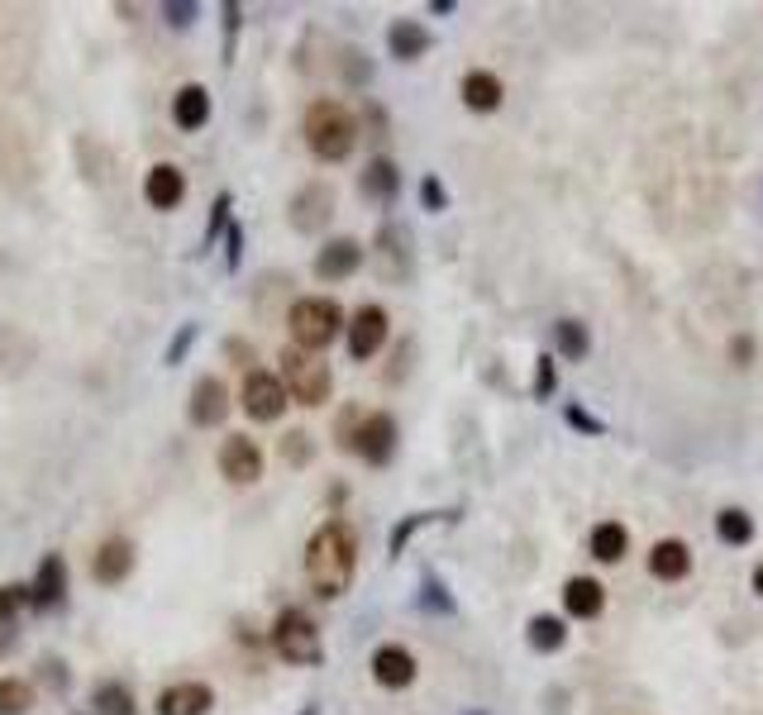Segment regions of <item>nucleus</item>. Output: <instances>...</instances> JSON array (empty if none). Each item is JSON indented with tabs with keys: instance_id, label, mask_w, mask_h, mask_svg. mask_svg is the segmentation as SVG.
Here are the masks:
<instances>
[{
	"instance_id": "obj_1",
	"label": "nucleus",
	"mask_w": 763,
	"mask_h": 715,
	"mask_svg": "<svg viewBox=\"0 0 763 715\" xmlns=\"http://www.w3.org/2000/svg\"><path fill=\"white\" fill-rule=\"evenodd\" d=\"M354 572H358L354 530H348V520H325L306 544V578L315 586V596H325V601L344 596L348 582H354Z\"/></svg>"
},
{
	"instance_id": "obj_2",
	"label": "nucleus",
	"mask_w": 763,
	"mask_h": 715,
	"mask_svg": "<svg viewBox=\"0 0 763 715\" xmlns=\"http://www.w3.org/2000/svg\"><path fill=\"white\" fill-rule=\"evenodd\" d=\"M358 143V120L339 101H315L306 110V149L321 163H344Z\"/></svg>"
},
{
	"instance_id": "obj_3",
	"label": "nucleus",
	"mask_w": 763,
	"mask_h": 715,
	"mask_svg": "<svg viewBox=\"0 0 763 715\" xmlns=\"http://www.w3.org/2000/svg\"><path fill=\"white\" fill-rule=\"evenodd\" d=\"M282 368V387L296 406H325L329 391H334V377H329V362H321V354H306V348H282L277 358Z\"/></svg>"
},
{
	"instance_id": "obj_4",
	"label": "nucleus",
	"mask_w": 763,
	"mask_h": 715,
	"mask_svg": "<svg viewBox=\"0 0 763 715\" xmlns=\"http://www.w3.org/2000/svg\"><path fill=\"white\" fill-rule=\"evenodd\" d=\"M286 325H292L296 348L321 354V348H329L334 339H339L344 310H339V300H329V296H301L292 306V315H286Z\"/></svg>"
},
{
	"instance_id": "obj_5",
	"label": "nucleus",
	"mask_w": 763,
	"mask_h": 715,
	"mask_svg": "<svg viewBox=\"0 0 763 715\" xmlns=\"http://www.w3.org/2000/svg\"><path fill=\"white\" fill-rule=\"evenodd\" d=\"M273 648H277V658L292 663V667H315V663L325 658L321 625H315L306 611H296V606H286L273 620Z\"/></svg>"
},
{
	"instance_id": "obj_6",
	"label": "nucleus",
	"mask_w": 763,
	"mask_h": 715,
	"mask_svg": "<svg viewBox=\"0 0 763 715\" xmlns=\"http://www.w3.org/2000/svg\"><path fill=\"white\" fill-rule=\"evenodd\" d=\"M348 449H354L368 468H387V463H391V453H396V420L387 416V410L358 416L354 439H348Z\"/></svg>"
},
{
	"instance_id": "obj_7",
	"label": "nucleus",
	"mask_w": 763,
	"mask_h": 715,
	"mask_svg": "<svg viewBox=\"0 0 763 715\" xmlns=\"http://www.w3.org/2000/svg\"><path fill=\"white\" fill-rule=\"evenodd\" d=\"M238 401H244V416L253 425H277L286 416V406H292V396H286L277 372H248L244 396H238Z\"/></svg>"
},
{
	"instance_id": "obj_8",
	"label": "nucleus",
	"mask_w": 763,
	"mask_h": 715,
	"mask_svg": "<svg viewBox=\"0 0 763 715\" xmlns=\"http://www.w3.org/2000/svg\"><path fill=\"white\" fill-rule=\"evenodd\" d=\"M215 463H220V477L234 487H253L263 477V449L253 443L248 435H230L225 443H220V453H215Z\"/></svg>"
},
{
	"instance_id": "obj_9",
	"label": "nucleus",
	"mask_w": 763,
	"mask_h": 715,
	"mask_svg": "<svg viewBox=\"0 0 763 715\" xmlns=\"http://www.w3.org/2000/svg\"><path fill=\"white\" fill-rule=\"evenodd\" d=\"M387 334H391L387 310H382V306H358L354 320H348V358H354V362L377 358V348L387 344Z\"/></svg>"
},
{
	"instance_id": "obj_10",
	"label": "nucleus",
	"mask_w": 763,
	"mask_h": 715,
	"mask_svg": "<svg viewBox=\"0 0 763 715\" xmlns=\"http://www.w3.org/2000/svg\"><path fill=\"white\" fill-rule=\"evenodd\" d=\"M329 215H334V191H329V182H306L292 196V229L315 234V229L329 225Z\"/></svg>"
},
{
	"instance_id": "obj_11",
	"label": "nucleus",
	"mask_w": 763,
	"mask_h": 715,
	"mask_svg": "<svg viewBox=\"0 0 763 715\" xmlns=\"http://www.w3.org/2000/svg\"><path fill=\"white\" fill-rule=\"evenodd\" d=\"M225 420H230V387L220 377H201L196 387H191V425L215 429Z\"/></svg>"
},
{
	"instance_id": "obj_12",
	"label": "nucleus",
	"mask_w": 763,
	"mask_h": 715,
	"mask_svg": "<svg viewBox=\"0 0 763 715\" xmlns=\"http://www.w3.org/2000/svg\"><path fill=\"white\" fill-rule=\"evenodd\" d=\"M373 682L387 692H406L416 682V654L401 644H382L373 654Z\"/></svg>"
},
{
	"instance_id": "obj_13",
	"label": "nucleus",
	"mask_w": 763,
	"mask_h": 715,
	"mask_svg": "<svg viewBox=\"0 0 763 715\" xmlns=\"http://www.w3.org/2000/svg\"><path fill=\"white\" fill-rule=\"evenodd\" d=\"M130 572H134V544L124 534H110L105 544L95 549V559H91V578L101 586H120Z\"/></svg>"
},
{
	"instance_id": "obj_14",
	"label": "nucleus",
	"mask_w": 763,
	"mask_h": 715,
	"mask_svg": "<svg viewBox=\"0 0 763 715\" xmlns=\"http://www.w3.org/2000/svg\"><path fill=\"white\" fill-rule=\"evenodd\" d=\"M363 267V244L358 238H329V244L315 253V277L321 282H344Z\"/></svg>"
},
{
	"instance_id": "obj_15",
	"label": "nucleus",
	"mask_w": 763,
	"mask_h": 715,
	"mask_svg": "<svg viewBox=\"0 0 763 715\" xmlns=\"http://www.w3.org/2000/svg\"><path fill=\"white\" fill-rule=\"evenodd\" d=\"M186 196V177L177 163H153L149 177H143V201L153 205V211H177Z\"/></svg>"
},
{
	"instance_id": "obj_16",
	"label": "nucleus",
	"mask_w": 763,
	"mask_h": 715,
	"mask_svg": "<svg viewBox=\"0 0 763 715\" xmlns=\"http://www.w3.org/2000/svg\"><path fill=\"white\" fill-rule=\"evenodd\" d=\"M62 596H68V563H62V553H48V559L39 563L34 582H29V606H62Z\"/></svg>"
},
{
	"instance_id": "obj_17",
	"label": "nucleus",
	"mask_w": 763,
	"mask_h": 715,
	"mask_svg": "<svg viewBox=\"0 0 763 715\" xmlns=\"http://www.w3.org/2000/svg\"><path fill=\"white\" fill-rule=\"evenodd\" d=\"M215 706V692L205 682H172L157 692V715H205Z\"/></svg>"
},
{
	"instance_id": "obj_18",
	"label": "nucleus",
	"mask_w": 763,
	"mask_h": 715,
	"mask_svg": "<svg viewBox=\"0 0 763 715\" xmlns=\"http://www.w3.org/2000/svg\"><path fill=\"white\" fill-rule=\"evenodd\" d=\"M172 124H177L182 134H196L211 124V91L201 82H186L177 95H172Z\"/></svg>"
},
{
	"instance_id": "obj_19",
	"label": "nucleus",
	"mask_w": 763,
	"mask_h": 715,
	"mask_svg": "<svg viewBox=\"0 0 763 715\" xmlns=\"http://www.w3.org/2000/svg\"><path fill=\"white\" fill-rule=\"evenodd\" d=\"M563 606H568L572 620H597L601 611H607V586H601L597 578H568Z\"/></svg>"
},
{
	"instance_id": "obj_20",
	"label": "nucleus",
	"mask_w": 763,
	"mask_h": 715,
	"mask_svg": "<svg viewBox=\"0 0 763 715\" xmlns=\"http://www.w3.org/2000/svg\"><path fill=\"white\" fill-rule=\"evenodd\" d=\"M358 191L377 205H391L396 191H401V167H396L391 157H373V163L363 167V177H358Z\"/></svg>"
},
{
	"instance_id": "obj_21",
	"label": "nucleus",
	"mask_w": 763,
	"mask_h": 715,
	"mask_svg": "<svg viewBox=\"0 0 763 715\" xmlns=\"http://www.w3.org/2000/svg\"><path fill=\"white\" fill-rule=\"evenodd\" d=\"M649 572H654L659 582H682L692 572V549L682 544V539H659L654 553H649Z\"/></svg>"
},
{
	"instance_id": "obj_22",
	"label": "nucleus",
	"mask_w": 763,
	"mask_h": 715,
	"mask_svg": "<svg viewBox=\"0 0 763 715\" xmlns=\"http://www.w3.org/2000/svg\"><path fill=\"white\" fill-rule=\"evenodd\" d=\"M429 43H435V39H429V29L416 24V20H396V24L387 29V48H391L396 62H416V58H425Z\"/></svg>"
},
{
	"instance_id": "obj_23",
	"label": "nucleus",
	"mask_w": 763,
	"mask_h": 715,
	"mask_svg": "<svg viewBox=\"0 0 763 715\" xmlns=\"http://www.w3.org/2000/svg\"><path fill=\"white\" fill-rule=\"evenodd\" d=\"M464 105L477 115H491L501 105V76L497 72H468L464 76Z\"/></svg>"
},
{
	"instance_id": "obj_24",
	"label": "nucleus",
	"mask_w": 763,
	"mask_h": 715,
	"mask_svg": "<svg viewBox=\"0 0 763 715\" xmlns=\"http://www.w3.org/2000/svg\"><path fill=\"white\" fill-rule=\"evenodd\" d=\"M525 640H530L535 654H559V648L568 644V625L559 615H535L530 630H525Z\"/></svg>"
},
{
	"instance_id": "obj_25",
	"label": "nucleus",
	"mask_w": 763,
	"mask_h": 715,
	"mask_svg": "<svg viewBox=\"0 0 763 715\" xmlns=\"http://www.w3.org/2000/svg\"><path fill=\"white\" fill-rule=\"evenodd\" d=\"M625 549H630V534H625V524L620 520H601L592 530V553L601 563H620L625 559Z\"/></svg>"
},
{
	"instance_id": "obj_26",
	"label": "nucleus",
	"mask_w": 763,
	"mask_h": 715,
	"mask_svg": "<svg viewBox=\"0 0 763 715\" xmlns=\"http://www.w3.org/2000/svg\"><path fill=\"white\" fill-rule=\"evenodd\" d=\"M377 248H382V273H387L391 282L406 277V267H410V258H406V234L396 229V225H382Z\"/></svg>"
},
{
	"instance_id": "obj_27",
	"label": "nucleus",
	"mask_w": 763,
	"mask_h": 715,
	"mask_svg": "<svg viewBox=\"0 0 763 715\" xmlns=\"http://www.w3.org/2000/svg\"><path fill=\"white\" fill-rule=\"evenodd\" d=\"M553 344H559V354L568 362H582L587 348H592V334H587L582 320H559V325H553Z\"/></svg>"
},
{
	"instance_id": "obj_28",
	"label": "nucleus",
	"mask_w": 763,
	"mask_h": 715,
	"mask_svg": "<svg viewBox=\"0 0 763 715\" xmlns=\"http://www.w3.org/2000/svg\"><path fill=\"white\" fill-rule=\"evenodd\" d=\"M715 534H721L730 549H744V544L754 539V520H750V511H740V505H730V511H721V515H715Z\"/></svg>"
},
{
	"instance_id": "obj_29",
	"label": "nucleus",
	"mask_w": 763,
	"mask_h": 715,
	"mask_svg": "<svg viewBox=\"0 0 763 715\" xmlns=\"http://www.w3.org/2000/svg\"><path fill=\"white\" fill-rule=\"evenodd\" d=\"M91 706L101 711V715H134V692L124 687V682H101V687H95V696H91Z\"/></svg>"
},
{
	"instance_id": "obj_30",
	"label": "nucleus",
	"mask_w": 763,
	"mask_h": 715,
	"mask_svg": "<svg viewBox=\"0 0 763 715\" xmlns=\"http://www.w3.org/2000/svg\"><path fill=\"white\" fill-rule=\"evenodd\" d=\"M29 711H34V687L24 677L0 682V715H29Z\"/></svg>"
},
{
	"instance_id": "obj_31",
	"label": "nucleus",
	"mask_w": 763,
	"mask_h": 715,
	"mask_svg": "<svg viewBox=\"0 0 763 715\" xmlns=\"http://www.w3.org/2000/svg\"><path fill=\"white\" fill-rule=\"evenodd\" d=\"M420 611H429V615H454V596H449V586H444L439 578H425L420 582Z\"/></svg>"
},
{
	"instance_id": "obj_32",
	"label": "nucleus",
	"mask_w": 763,
	"mask_h": 715,
	"mask_svg": "<svg viewBox=\"0 0 763 715\" xmlns=\"http://www.w3.org/2000/svg\"><path fill=\"white\" fill-rule=\"evenodd\" d=\"M230 229V191H220L215 205H211V225H205V238H201V253L215 248V238Z\"/></svg>"
},
{
	"instance_id": "obj_33",
	"label": "nucleus",
	"mask_w": 763,
	"mask_h": 715,
	"mask_svg": "<svg viewBox=\"0 0 763 715\" xmlns=\"http://www.w3.org/2000/svg\"><path fill=\"white\" fill-rule=\"evenodd\" d=\"M429 520H435V511H420V515H406L401 524H396V530H391V539H387V553H391V559H401V549L410 544V534H416V530H420V524H429Z\"/></svg>"
},
{
	"instance_id": "obj_34",
	"label": "nucleus",
	"mask_w": 763,
	"mask_h": 715,
	"mask_svg": "<svg viewBox=\"0 0 763 715\" xmlns=\"http://www.w3.org/2000/svg\"><path fill=\"white\" fill-rule=\"evenodd\" d=\"M191 344H196V320H186L177 334H172V344H167V354H163L167 368H177V362L191 354Z\"/></svg>"
},
{
	"instance_id": "obj_35",
	"label": "nucleus",
	"mask_w": 763,
	"mask_h": 715,
	"mask_svg": "<svg viewBox=\"0 0 763 715\" xmlns=\"http://www.w3.org/2000/svg\"><path fill=\"white\" fill-rule=\"evenodd\" d=\"M163 20L172 29H191L201 20V6H191V0H163Z\"/></svg>"
},
{
	"instance_id": "obj_36",
	"label": "nucleus",
	"mask_w": 763,
	"mask_h": 715,
	"mask_svg": "<svg viewBox=\"0 0 763 715\" xmlns=\"http://www.w3.org/2000/svg\"><path fill=\"white\" fill-rule=\"evenodd\" d=\"M420 205H425V211H444V205H449V191H444V182L439 177H425L420 182Z\"/></svg>"
},
{
	"instance_id": "obj_37",
	"label": "nucleus",
	"mask_w": 763,
	"mask_h": 715,
	"mask_svg": "<svg viewBox=\"0 0 763 715\" xmlns=\"http://www.w3.org/2000/svg\"><path fill=\"white\" fill-rule=\"evenodd\" d=\"M24 601H29V586H0V620H14V611Z\"/></svg>"
},
{
	"instance_id": "obj_38",
	"label": "nucleus",
	"mask_w": 763,
	"mask_h": 715,
	"mask_svg": "<svg viewBox=\"0 0 763 715\" xmlns=\"http://www.w3.org/2000/svg\"><path fill=\"white\" fill-rule=\"evenodd\" d=\"M730 362H735V368H750L754 362V339L750 334H735V339H730Z\"/></svg>"
},
{
	"instance_id": "obj_39",
	"label": "nucleus",
	"mask_w": 763,
	"mask_h": 715,
	"mask_svg": "<svg viewBox=\"0 0 763 715\" xmlns=\"http://www.w3.org/2000/svg\"><path fill=\"white\" fill-rule=\"evenodd\" d=\"M563 416H568V425H578V429H582V435H601V429H607V425H601L597 416H587V410H582V406H568V410H563Z\"/></svg>"
},
{
	"instance_id": "obj_40",
	"label": "nucleus",
	"mask_w": 763,
	"mask_h": 715,
	"mask_svg": "<svg viewBox=\"0 0 763 715\" xmlns=\"http://www.w3.org/2000/svg\"><path fill=\"white\" fill-rule=\"evenodd\" d=\"M535 396H553V358H549V354L539 358V372H535Z\"/></svg>"
},
{
	"instance_id": "obj_41",
	"label": "nucleus",
	"mask_w": 763,
	"mask_h": 715,
	"mask_svg": "<svg viewBox=\"0 0 763 715\" xmlns=\"http://www.w3.org/2000/svg\"><path fill=\"white\" fill-rule=\"evenodd\" d=\"M225 238H230V258H225V267H230V273H238V258H244V229L230 225Z\"/></svg>"
},
{
	"instance_id": "obj_42",
	"label": "nucleus",
	"mask_w": 763,
	"mask_h": 715,
	"mask_svg": "<svg viewBox=\"0 0 763 715\" xmlns=\"http://www.w3.org/2000/svg\"><path fill=\"white\" fill-rule=\"evenodd\" d=\"M306 439L311 435H301V429L296 435H286V458H292V463H306Z\"/></svg>"
},
{
	"instance_id": "obj_43",
	"label": "nucleus",
	"mask_w": 763,
	"mask_h": 715,
	"mask_svg": "<svg viewBox=\"0 0 763 715\" xmlns=\"http://www.w3.org/2000/svg\"><path fill=\"white\" fill-rule=\"evenodd\" d=\"M238 20H244V10H238L234 0H230V6H225V48L234 43V29H238Z\"/></svg>"
},
{
	"instance_id": "obj_44",
	"label": "nucleus",
	"mask_w": 763,
	"mask_h": 715,
	"mask_svg": "<svg viewBox=\"0 0 763 715\" xmlns=\"http://www.w3.org/2000/svg\"><path fill=\"white\" fill-rule=\"evenodd\" d=\"M754 592L763 596V563H759V572H754Z\"/></svg>"
},
{
	"instance_id": "obj_45",
	"label": "nucleus",
	"mask_w": 763,
	"mask_h": 715,
	"mask_svg": "<svg viewBox=\"0 0 763 715\" xmlns=\"http://www.w3.org/2000/svg\"><path fill=\"white\" fill-rule=\"evenodd\" d=\"M301 715H321V711H315V706H306V711H301Z\"/></svg>"
},
{
	"instance_id": "obj_46",
	"label": "nucleus",
	"mask_w": 763,
	"mask_h": 715,
	"mask_svg": "<svg viewBox=\"0 0 763 715\" xmlns=\"http://www.w3.org/2000/svg\"><path fill=\"white\" fill-rule=\"evenodd\" d=\"M464 715H487V711H464Z\"/></svg>"
}]
</instances>
